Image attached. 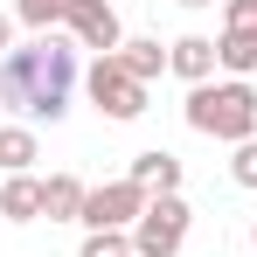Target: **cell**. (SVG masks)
Masks as SVG:
<instances>
[{
  "mask_svg": "<svg viewBox=\"0 0 257 257\" xmlns=\"http://www.w3.org/2000/svg\"><path fill=\"white\" fill-rule=\"evenodd\" d=\"M77 84H84L77 42H63V35H35L0 56V111H14V125H56Z\"/></svg>",
  "mask_w": 257,
  "mask_h": 257,
  "instance_id": "6da1fadb",
  "label": "cell"
},
{
  "mask_svg": "<svg viewBox=\"0 0 257 257\" xmlns=\"http://www.w3.org/2000/svg\"><path fill=\"white\" fill-rule=\"evenodd\" d=\"M181 111H188V125L202 132V139H222V146H243V139H257V90L243 84V77L195 84Z\"/></svg>",
  "mask_w": 257,
  "mask_h": 257,
  "instance_id": "7a4b0ae2",
  "label": "cell"
},
{
  "mask_svg": "<svg viewBox=\"0 0 257 257\" xmlns=\"http://www.w3.org/2000/svg\"><path fill=\"white\" fill-rule=\"evenodd\" d=\"M84 90H90V104L111 118V125H132L139 111H146V90L153 84H139L118 56H90V70H84Z\"/></svg>",
  "mask_w": 257,
  "mask_h": 257,
  "instance_id": "3957f363",
  "label": "cell"
},
{
  "mask_svg": "<svg viewBox=\"0 0 257 257\" xmlns=\"http://www.w3.org/2000/svg\"><path fill=\"white\" fill-rule=\"evenodd\" d=\"M188 222H195V209H188L181 195H153V202H146V215L132 222V257H181Z\"/></svg>",
  "mask_w": 257,
  "mask_h": 257,
  "instance_id": "277c9868",
  "label": "cell"
},
{
  "mask_svg": "<svg viewBox=\"0 0 257 257\" xmlns=\"http://www.w3.org/2000/svg\"><path fill=\"white\" fill-rule=\"evenodd\" d=\"M146 202H153V195L118 174V181H104V188L84 195V229H125V236H132V222L146 215Z\"/></svg>",
  "mask_w": 257,
  "mask_h": 257,
  "instance_id": "5b68a950",
  "label": "cell"
},
{
  "mask_svg": "<svg viewBox=\"0 0 257 257\" xmlns=\"http://www.w3.org/2000/svg\"><path fill=\"white\" fill-rule=\"evenodd\" d=\"M63 28H70V42L90 49V56H118V49H125V21H118L111 0H70Z\"/></svg>",
  "mask_w": 257,
  "mask_h": 257,
  "instance_id": "8992f818",
  "label": "cell"
},
{
  "mask_svg": "<svg viewBox=\"0 0 257 257\" xmlns=\"http://www.w3.org/2000/svg\"><path fill=\"white\" fill-rule=\"evenodd\" d=\"M167 70L195 90V84H215L222 63H215V42H209V35H181V42H167Z\"/></svg>",
  "mask_w": 257,
  "mask_h": 257,
  "instance_id": "52a82bcc",
  "label": "cell"
},
{
  "mask_svg": "<svg viewBox=\"0 0 257 257\" xmlns=\"http://www.w3.org/2000/svg\"><path fill=\"white\" fill-rule=\"evenodd\" d=\"M125 181H139L146 195H181V153H167V146H146V153H132Z\"/></svg>",
  "mask_w": 257,
  "mask_h": 257,
  "instance_id": "ba28073f",
  "label": "cell"
},
{
  "mask_svg": "<svg viewBox=\"0 0 257 257\" xmlns=\"http://www.w3.org/2000/svg\"><path fill=\"white\" fill-rule=\"evenodd\" d=\"M84 181H77V174H49L42 181V215L49 222H84Z\"/></svg>",
  "mask_w": 257,
  "mask_h": 257,
  "instance_id": "9c48e42d",
  "label": "cell"
},
{
  "mask_svg": "<svg viewBox=\"0 0 257 257\" xmlns=\"http://www.w3.org/2000/svg\"><path fill=\"white\" fill-rule=\"evenodd\" d=\"M0 215L7 222H42V181L35 174H7L0 181Z\"/></svg>",
  "mask_w": 257,
  "mask_h": 257,
  "instance_id": "30bf717a",
  "label": "cell"
},
{
  "mask_svg": "<svg viewBox=\"0 0 257 257\" xmlns=\"http://www.w3.org/2000/svg\"><path fill=\"white\" fill-rule=\"evenodd\" d=\"M215 63L229 70V77H257V28H222V42H215Z\"/></svg>",
  "mask_w": 257,
  "mask_h": 257,
  "instance_id": "8fae6325",
  "label": "cell"
},
{
  "mask_svg": "<svg viewBox=\"0 0 257 257\" xmlns=\"http://www.w3.org/2000/svg\"><path fill=\"white\" fill-rule=\"evenodd\" d=\"M35 160H42L35 125H0V174H28Z\"/></svg>",
  "mask_w": 257,
  "mask_h": 257,
  "instance_id": "7c38bea8",
  "label": "cell"
},
{
  "mask_svg": "<svg viewBox=\"0 0 257 257\" xmlns=\"http://www.w3.org/2000/svg\"><path fill=\"white\" fill-rule=\"evenodd\" d=\"M118 63H125L139 84H153V77H167V49L153 42V35H125V49H118Z\"/></svg>",
  "mask_w": 257,
  "mask_h": 257,
  "instance_id": "4fadbf2b",
  "label": "cell"
},
{
  "mask_svg": "<svg viewBox=\"0 0 257 257\" xmlns=\"http://www.w3.org/2000/svg\"><path fill=\"white\" fill-rule=\"evenodd\" d=\"M63 14H70V0H14V21H21V28H35V35H56V28H63Z\"/></svg>",
  "mask_w": 257,
  "mask_h": 257,
  "instance_id": "5bb4252c",
  "label": "cell"
},
{
  "mask_svg": "<svg viewBox=\"0 0 257 257\" xmlns=\"http://www.w3.org/2000/svg\"><path fill=\"white\" fill-rule=\"evenodd\" d=\"M77 257H132V236H125V229H90Z\"/></svg>",
  "mask_w": 257,
  "mask_h": 257,
  "instance_id": "9a60e30c",
  "label": "cell"
},
{
  "mask_svg": "<svg viewBox=\"0 0 257 257\" xmlns=\"http://www.w3.org/2000/svg\"><path fill=\"white\" fill-rule=\"evenodd\" d=\"M229 181L257 195V139H243V146H229Z\"/></svg>",
  "mask_w": 257,
  "mask_h": 257,
  "instance_id": "2e32d148",
  "label": "cell"
},
{
  "mask_svg": "<svg viewBox=\"0 0 257 257\" xmlns=\"http://www.w3.org/2000/svg\"><path fill=\"white\" fill-rule=\"evenodd\" d=\"M222 28H257V0H222Z\"/></svg>",
  "mask_w": 257,
  "mask_h": 257,
  "instance_id": "e0dca14e",
  "label": "cell"
},
{
  "mask_svg": "<svg viewBox=\"0 0 257 257\" xmlns=\"http://www.w3.org/2000/svg\"><path fill=\"white\" fill-rule=\"evenodd\" d=\"M7 49H14V14L0 7V56H7Z\"/></svg>",
  "mask_w": 257,
  "mask_h": 257,
  "instance_id": "ac0fdd59",
  "label": "cell"
},
{
  "mask_svg": "<svg viewBox=\"0 0 257 257\" xmlns=\"http://www.w3.org/2000/svg\"><path fill=\"white\" fill-rule=\"evenodd\" d=\"M181 7H215V0H181Z\"/></svg>",
  "mask_w": 257,
  "mask_h": 257,
  "instance_id": "d6986e66",
  "label": "cell"
},
{
  "mask_svg": "<svg viewBox=\"0 0 257 257\" xmlns=\"http://www.w3.org/2000/svg\"><path fill=\"white\" fill-rule=\"evenodd\" d=\"M250 250H257V222H250Z\"/></svg>",
  "mask_w": 257,
  "mask_h": 257,
  "instance_id": "ffe728a7",
  "label": "cell"
}]
</instances>
